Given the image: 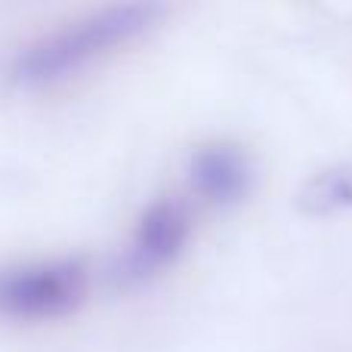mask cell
Here are the masks:
<instances>
[{
  "mask_svg": "<svg viewBox=\"0 0 352 352\" xmlns=\"http://www.w3.org/2000/svg\"><path fill=\"white\" fill-rule=\"evenodd\" d=\"M188 179L192 188L217 207H232L254 186V167L250 158L232 142H210L201 146L188 161Z\"/></svg>",
  "mask_w": 352,
  "mask_h": 352,
  "instance_id": "cell-4",
  "label": "cell"
},
{
  "mask_svg": "<svg viewBox=\"0 0 352 352\" xmlns=\"http://www.w3.org/2000/svg\"><path fill=\"white\" fill-rule=\"evenodd\" d=\"M90 272L80 260H41L0 272V316L47 322L74 312L87 300Z\"/></svg>",
  "mask_w": 352,
  "mask_h": 352,
  "instance_id": "cell-2",
  "label": "cell"
},
{
  "mask_svg": "<svg viewBox=\"0 0 352 352\" xmlns=\"http://www.w3.org/2000/svg\"><path fill=\"white\" fill-rule=\"evenodd\" d=\"M300 207L309 217H334L352 207V164H337L316 173L300 192Z\"/></svg>",
  "mask_w": 352,
  "mask_h": 352,
  "instance_id": "cell-5",
  "label": "cell"
},
{
  "mask_svg": "<svg viewBox=\"0 0 352 352\" xmlns=\"http://www.w3.org/2000/svg\"><path fill=\"white\" fill-rule=\"evenodd\" d=\"M192 232V219H188V207L176 198H161L140 217V226L133 232L127 254L121 256L118 275L130 285L146 281L167 269L176 256L182 254Z\"/></svg>",
  "mask_w": 352,
  "mask_h": 352,
  "instance_id": "cell-3",
  "label": "cell"
},
{
  "mask_svg": "<svg viewBox=\"0 0 352 352\" xmlns=\"http://www.w3.org/2000/svg\"><path fill=\"white\" fill-rule=\"evenodd\" d=\"M161 16L164 10L155 3H124L74 19L28 43L12 62V80L22 87H47L65 80L102 56L140 41L158 25Z\"/></svg>",
  "mask_w": 352,
  "mask_h": 352,
  "instance_id": "cell-1",
  "label": "cell"
}]
</instances>
